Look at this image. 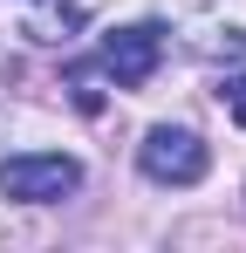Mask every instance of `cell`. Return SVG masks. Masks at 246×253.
Listing matches in <instances>:
<instances>
[{"instance_id": "6da1fadb", "label": "cell", "mask_w": 246, "mask_h": 253, "mask_svg": "<svg viewBox=\"0 0 246 253\" xmlns=\"http://www.w3.org/2000/svg\"><path fill=\"white\" fill-rule=\"evenodd\" d=\"M137 165H144V178H151V185H199L205 165H212V151H205L192 130L158 124L144 144H137Z\"/></svg>"}, {"instance_id": "7a4b0ae2", "label": "cell", "mask_w": 246, "mask_h": 253, "mask_svg": "<svg viewBox=\"0 0 246 253\" xmlns=\"http://www.w3.org/2000/svg\"><path fill=\"white\" fill-rule=\"evenodd\" d=\"M82 185V165L76 158H7L0 165V192L21 199V206H55Z\"/></svg>"}, {"instance_id": "3957f363", "label": "cell", "mask_w": 246, "mask_h": 253, "mask_svg": "<svg viewBox=\"0 0 246 253\" xmlns=\"http://www.w3.org/2000/svg\"><path fill=\"white\" fill-rule=\"evenodd\" d=\"M158 62H164V28H151V21L103 35V76H110L117 89L151 83V76H158Z\"/></svg>"}, {"instance_id": "277c9868", "label": "cell", "mask_w": 246, "mask_h": 253, "mask_svg": "<svg viewBox=\"0 0 246 253\" xmlns=\"http://www.w3.org/2000/svg\"><path fill=\"white\" fill-rule=\"evenodd\" d=\"M226 96V110H233V124H246V76H233V83L219 89Z\"/></svg>"}]
</instances>
